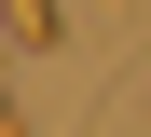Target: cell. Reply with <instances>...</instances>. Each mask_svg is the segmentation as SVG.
Instances as JSON below:
<instances>
[{"instance_id":"obj_2","label":"cell","mask_w":151,"mask_h":137,"mask_svg":"<svg viewBox=\"0 0 151 137\" xmlns=\"http://www.w3.org/2000/svg\"><path fill=\"white\" fill-rule=\"evenodd\" d=\"M0 137H28V123H14V96H0Z\"/></svg>"},{"instance_id":"obj_1","label":"cell","mask_w":151,"mask_h":137,"mask_svg":"<svg viewBox=\"0 0 151 137\" xmlns=\"http://www.w3.org/2000/svg\"><path fill=\"white\" fill-rule=\"evenodd\" d=\"M0 41H28V55H55V41H69V0H0Z\"/></svg>"}]
</instances>
